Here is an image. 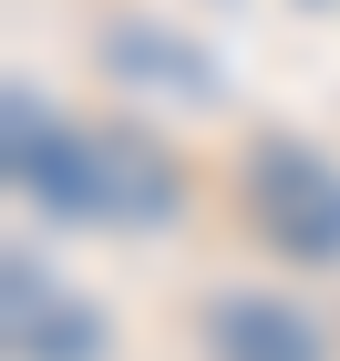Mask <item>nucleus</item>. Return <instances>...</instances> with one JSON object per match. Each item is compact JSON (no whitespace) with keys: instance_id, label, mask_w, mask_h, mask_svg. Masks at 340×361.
<instances>
[{"instance_id":"39448f33","label":"nucleus","mask_w":340,"mask_h":361,"mask_svg":"<svg viewBox=\"0 0 340 361\" xmlns=\"http://www.w3.org/2000/svg\"><path fill=\"white\" fill-rule=\"evenodd\" d=\"M113 62H155L144 83H175V93H217V62H196L186 42H165V31H144V21H124V31H113Z\"/></svg>"},{"instance_id":"f257e3e1","label":"nucleus","mask_w":340,"mask_h":361,"mask_svg":"<svg viewBox=\"0 0 340 361\" xmlns=\"http://www.w3.org/2000/svg\"><path fill=\"white\" fill-rule=\"evenodd\" d=\"M248 217L268 227V248L299 269L340 258V166L299 135H258L248 145Z\"/></svg>"},{"instance_id":"f03ea898","label":"nucleus","mask_w":340,"mask_h":361,"mask_svg":"<svg viewBox=\"0 0 340 361\" xmlns=\"http://www.w3.org/2000/svg\"><path fill=\"white\" fill-rule=\"evenodd\" d=\"M196 331H206V361H320L330 351L310 310L268 300V289H217V300L196 310Z\"/></svg>"},{"instance_id":"20e7f679","label":"nucleus","mask_w":340,"mask_h":361,"mask_svg":"<svg viewBox=\"0 0 340 361\" xmlns=\"http://www.w3.org/2000/svg\"><path fill=\"white\" fill-rule=\"evenodd\" d=\"M186 217V176L144 135H103V227H175Z\"/></svg>"},{"instance_id":"7ed1b4c3","label":"nucleus","mask_w":340,"mask_h":361,"mask_svg":"<svg viewBox=\"0 0 340 361\" xmlns=\"http://www.w3.org/2000/svg\"><path fill=\"white\" fill-rule=\"evenodd\" d=\"M11 361H103V320L31 279V258H11Z\"/></svg>"}]
</instances>
